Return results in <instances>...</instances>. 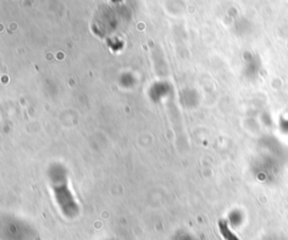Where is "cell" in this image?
Segmentation results:
<instances>
[{
  "instance_id": "obj_1",
  "label": "cell",
  "mask_w": 288,
  "mask_h": 240,
  "mask_svg": "<svg viewBox=\"0 0 288 240\" xmlns=\"http://www.w3.org/2000/svg\"><path fill=\"white\" fill-rule=\"evenodd\" d=\"M219 226H220L221 234H222V236H223V237L225 238V240H239V239H237V238L235 237L234 235L232 234L231 230L229 229V227H228L227 222H225V221H220Z\"/></svg>"
}]
</instances>
